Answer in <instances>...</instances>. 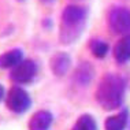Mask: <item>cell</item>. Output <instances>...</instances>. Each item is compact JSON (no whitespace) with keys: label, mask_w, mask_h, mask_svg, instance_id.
<instances>
[{"label":"cell","mask_w":130,"mask_h":130,"mask_svg":"<svg viewBox=\"0 0 130 130\" xmlns=\"http://www.w3.org/2000/svg\"><path fill=\"white\" fill-rule=\"evenodd\" d=\"M89 18V8L86 6L71 3L63 8L59 25V43L71 45L77 43L84 34Z\"/></svg>","instance_id":"1"},{"label":"cell","mask_w":130,"mask_h":130,"mask_svg":"<svg viewBox=\"0 0 130 130\" xmlns=\"http://www.w3.org/2000/svg\"><path fill=\"white\" fill-rule=\"evenodd\" d=\"M127 89V81L125 77L108 73L101 77L97 84L94 97L97 104L105 111H115L123 105Z\"/></svg>","instance_id":"2"},{"label":"cell","mask_w":130,"mask_h":130,"mask_svg":"<svg viewBox=\"0 0 130 130\" xmlns=\"http://www.w3.org/2000/svg\"><path fill=\"white\" fill-rule=\"evenodd\" d=\"M4 104L12 114L17 115H22L30 110L33 100H31L30 93L27 92L25 88L18 86V85H12L7 90Z\"/></svg>","instance_id":"3"},{"label":"cell","mask_w":130,"mask_h":130,"mask_svg":"<svg viewBox=\"0 0 130 130\" xmlns=\"http://www.w3.org/2000/svg\"><path fill=\"white\" fill-rule=\"evenodd\" d=\"M107 26L112 34L125 36L130 33V8L126 6H112L107 11Z\"/></svg>","instance_id":"4"},{"label":"cell","mask_w":130,"mask_h":130,"mask_svg":"<svg viewBox=\"0 0 130 130\" xmlns=\"http://www.w3.org/2000/svg\"><path fill=\"white\" fill-rule=\"evenodd\" d=\"M38 74V64L36 60L30 58H25L17 67L10 70L8 78L14 85L23 86L31 84Z\"/></svg>","instance_id":"5"},{"label":"cell","mask_w":130,"mask_h":130,"mask_svg":"<svg viewBox=\"0 0 130 130\" xmlns=\"http://www.w3.org/2000/svg\"><path fill=\"white\" fill-rule=\"evenodd\" d=\"M73 64V58L69 52L66 51H58L50 58L48 66H50L51 73L58 78H63L69 74L70 69Z\"/></svg>","instance_id":"6"},{"label":"cell","mask_w":130,"mask_h":130,"mask_svg":"<svg viewBox=\"0 0 130 130\" xmlns=\"http://www.w3.org/2000/svg\"><path fill=\"white\" fill-rule=\"evenodd\" d=\"M94 75H96V70L92 63L88 60L78 63V66L73 71V79L78 86H89L94 79Z\"/></svg>","instance_id":"7"},{"label":"cell","mask_w":130,"mask_h":130,"mask_svg":"<svg viewBox=\"0 0 130 130\" xmlns=\"http://www.w3.org/2000/svg\"><path fill=\"white\" fill-rule=\"evenodd\" d=\"M112 56L119 66L130 63V33L119 37L112 48Z\"/></svg>","instance_id":"8"},{"label":"cell","mask_w":130,"mask_h":130,"mask_svg":"<svg viewBox=\"0 0 130 130\" xmlns=\"http://www.w3.org/2000/svg\"><path fill=\"white\" fill-rule=\"evenodd\" d=\"M54 123V115L48 110H38L29 119V130H50Z\"/></svg>","instance_id":"9"},{"label":"cell","mask_w":130,"mask_h":130,"mask_svg":"<svg viewBox=\"0 0 130 130\" xmlns=\"http://www.w3.org/2000/svg\"><path fill=\"white\" fill-rule=\"evenodd\" d=\"M23 59H25V54H23L22 48H11V50L0 54V70H12Z\"/></svg>","instance_id":"10"},{"label":"cell","mask_w":130,"mask_h":130,"mask_svg":"<svg viewBox=\"0 0 130 130\" xmlns=\"http://www.w3.org/2000/svg\"><path fill=\"white\" fill-rule=\"evenodd\" d=\"M129 123V110L122 108L117 114L110 115L104 122L105 130H126Z\"/></svg>","instance_id":"11"},{"label":"cell","mask_w":130,"mask_h":130,"mask_svg":"<svg viewBox=\"0 0 130 130\" xmlns=\"http://www.w3.org/2000/svg\"><path fill=\"white\" fill-rule=\"evenodd\" d=\"M88 48H89L90 54H92L96 59H104L107 58L111 51V47L104 38L100 37H93L88 43Z\"/></svg>","instance_id":"12"},{"label":"cell","mask_w":130,"mask_h":130,"mask_svg":"<svg viewBox=\"0 0 130 130\" xmlns=\"http://www.w3.org/2000/svg\"><path fill=\"white\" fill-rule=\"evenodd\" d=\"M71 130H97V122L90 114L79 115Z\"/></svg>","instance_id":"13"},{"label":"cell","mask_w":130,"mask_h":130,"mask_svg":"<svg viewBox=\"0 0 130 130\" xmlns=\"http://www.w3.org/2000/svg\"><path fill=\"white\" fill-rule=\"evenodd\" d=\"M41 26H43V29H45V30H52L54 29V19H52L51 17H45V18H43V21H41Z\"/></svg>","instance_id":"14"},{"label":"cell","mask_w":130,"mask_h":130,"mask_svg":"<svg viewBox=\"0 0 130 130\" xmlns=\"http://www.w3.org/2000/svg\"><path fill=\"white\" fill-rule=\"evenodd\" d=\"M6 94H7L6 88H4V85H3L2 82H0V103H2V101L6 99Z\"/></svg>","instance_id":"15"},{"label":"cell","mask_w":130,"mask_h":130,"mask_svg":"<svg viewBox=\"0 0 130 130\" xmlns=\"http://www.w3.org/2000/svg\"><path fill=\"white\" fill-rule=\"evenodd\" d=\"M17 2H25V0H17Z\"/></svg>","instance_id":"16"},{"label":"cell","mask_w":130,"mask_h":130,"mask_svg":"<svg viewBox=\"0 0 130 130\" xmlns=\"http://www.w3.org/2000/svg\"><path fill=\"white\" fill-rule=\"evenodd\" d=\"M73 2H81V0H73Z\"/></svg>","instance_id":"17"},{"label":"cell","mask_w":130,"mask_h":130,"mask_svg":"<svg viewBox=\"0 0 130 130\" xmlns=\"http://www.w3.org/2000/svg\"><path fill=\"white\" fill-rule=\"evenodd\" d=\"M47 2H50V0H47Z\"/></svg>","instance_id":"18"}]
</instances>
